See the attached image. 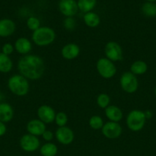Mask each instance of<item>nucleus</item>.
Here are the masks:
<instances>
[{"mask_svg": "<svg viewBox=\"0 0 156 156\" xmlns=\"http://www.w3.org/2000/svg\"><path fill=\"white\" fill-rule=\"evenodd\" d=\"M18 69L21 76L30 80L39 79L44 74L45 66L43 59L35 55H25L20 59Z\"/></svg>", "mask_w": 156, "mask_h": 156, "instance_id": "nucleus-1", "label": "nucleus"}, {"mask_svg": "<svg viewBox=\"0 0 156 156\" xmlns=\"http://www.w3.org/2000/svg\"><path fill=\"white\" fill-rule=\"evenodd\" d=\"M9 91L17 96H24L29 91L28 81L21 75H14L8 81Z\"/></svg>", "mask_w": 156, "mask_h": 156, "instance_id": "nucleus-2", "label": "nucleus"}, {"mask_svg": "<svg viewBox=\"0 0 156 156\" xmlns=\"http://www.w3.org/2000/svg\"><path fill=\"white\" fill-rule=\"evenodd\" d=\"M56 37L54 30L48 27H40L33 32L32 41L36 45L44 47L52 44Z\"/></svg>", "mask_w": 156, "mask_h": 156, "instance_id": "nucleus-3", "label": "nucleus"}, {"mask_svg": "<svg viewBox=\"0 0 156 156\" xmlns=\"http://www.w3.org/2000/svg\"><path fill=\"white\" fill-rule=\"evenodd\" d=\"M146 121L145 113L139 110H133L128 114L126 124L128 129L133 132H138L143 129Z\"/></svg>", "mask_w": 156, "mask_h": 156, "instance_id": "nucleus-4", "label": "nucleus"}, {"mask_svg": "<svg viewBox=\"0 0 156 156\" xmlns=\"http://www.w3.org/2000/svg\"><path fill=\"white\" fill-rule=\"evenodd\" d=\"M96 69L99 74L104 79H111L116 73L114 63L107 58H101L96 62Z\"/></svg>", "mask_w": 156, "mask_h": 156, "instance_id": "nucleus-5", "label": "nucleus"}, {"mask_svg": "<svg viewBox=\"0 0 156 156\" xmlns=\"http://www.w3.org/2000/svg\"><path fill=\"white\" fill-rule=\"evenodd\" d=\"M120 85L124 91L132 94L137 91L139 82L136 75L132 73L131 72H126L121 76Z\"/></svg>", "mask_w": 156, "mask_h": 156, "instance_id": "nucleus-6", "label": "nucleus"}, {"mask_svg": "<svg viewBox=\"0 0 156 156\" xmlns=\"http://www.w3.org/2000/svg\"><path fill=\"white\" fill-rule=\"evenodd\" d=\"M105 53L107 59L112 62L122 60V50L120 45L114 41L107 43L105 47Z\"/></svg>", "mask_w": 156, "mask_h": 156, "instance_id": "nucleus-7", "label": "nucleus"}, {"mask_svg": "<svg viewBox=\"0 0 156 156\" xmlns=\"http://www.w3.org/2000/svg\"><path fill=\"white\" fill-rule=\"evenodd\" d=\"M20 146L25 152H35L39 148L40 141L35 136L32 134H25L20 140Z\"/></svg>", "mask_w": 156, "mask_h": 156, "instance_id": "nucleus-8", "label": "nucleus"}, {"mask_svg": "<svg viewBox=\"0 0 156 156\" xmlns=\"http://www.w3.org/2000/svg\"><path fill=\"white\" fill-rule=\"evenodd\" d=\"M122 129L119 123L116 122H107L102 128V133L106 138L114 140L118 138L122 133Z\"/></svg>", "mask_w": 156, "mask_h": 156, "instance_id": "nucleus-9", "label": "nucleus"}, {"mask_svg": "<svg viewBox=\"0 0 156 156\" xmlns=\"http://www.w3.org/2000/svg\"><path fill=\"white\" fill-rule=\"evenodd\" d=\"M55 136L60 143L63 145H69L73 141L74 134L73 130L67 126H61L57 129Z\"/></svg>", "mask_w": 156, "mask_h": 156, "instance_id": "nucleus-10", "label": "nucleus"}, {"mask_svg": "<svg viewBox=\"0 0 156 156\" xmlns=\"http://www.w3.org/2000/svg\"><path fill=\"white\" fill-rule=\"evenodd\" d=\"M59 9L61 13L67 17H73L77 13L78 5L75 0H61Z\"/></svg>", "mask_w": 156, "mask_h": 156, "instance_id": "nucleus-11", "label": "nucleus"}, {"mask_svg": "<svg viewBox=\"0 0 156 156\" xmlns=\"http://www.w3.org/2000/svg\"><path fill=\"white\" fill-rule=\"evenodd\" d=\"M38 116L44 123H50L54 120L56 114L51 107L42 105L38 109Z\"/></svg>", "mask_w": 156, "mask_h": 156, "instance_id": "nucleus-12", "label": "nucleus"}, {"mask_svg": "<svg viewBox=\"0 0 156 156\" xmlns=\"http://www.w3.org/2000/svg\"><path fill=\"white\" fill-rule=\"evenodd\" d=\"M27 130L29 134L38 136H42L46 130L45 124L40 120H32L27 124Z\"/></svg>", "mask_w": 156, "mask_h": 156, "instance_id": "nucleus-13", "label": "nucleus"}, {"mask_svg": "<svg viewBox=\"0 0 156 156\" xmlns=\"http://www.w3.org/2000/svg\"><path fill=\"white\" fill-rule=\"evenodd\" d=\"M15 24L9 18L0 20V37H7L11 36L15 30Z\"/></svg>", "mask_w": 156, "mask_h": 156, "instance_id": "nucleus-14", "label": "nucleus"}, {"mask_svg": "<svg viewBox=\"0 0 156 156\" xmlns=\"http://www.w3.org/2000/svg\"><path fill=\"white\" fill-rule=\"evenodd\" d=\"M80 53V47L75 44H68L64 46L61 50L62 56L66 59L71 60L78 56Z\"/></svg>", "mask_w": 156, "mask_h": 156, "instance_id": "nucleus-15", "label": "nucleus"}, {"mask_svg": "<svg viewBox=\"0 0 156 156\" xmlns=\"http://www.w3.org/2000/svg\"><path fill=\"white\" fill-rule=\"evenodd\" d=\"M14 111L9 104L2 102L0 103V121L8 123L13 118Z\"/></svg>", "mask_w": 156, "mask_h": 156, "instance_id": "nucleus-16", "label": "nucleus"}, {"mask_svg": "<svg viewBox=\"0 0 156 156\" xmlns=\"http://www.w3.org/2000/svg\"><path fill=\"white\" fill-rule=\"evenodd\" d=\"M15 49L18 53L22 55H26L32 50V43L27 38H18L15 43Z\"/></svg>", "mask_w": 156, "mask_h": 156, "instance_id": "nucleus-17", "label": "nucleus"}, {"mask_svg": "<svg viewBox=\"0 0 156 156\" xmlns=\"http://www.w3.org/2000/svg\"><path fill=\"white\" fill-rule=\"evenodd\" d=\"M105 114L107 118L112 122L118 123L122 118V112L121 109L115 105H109L105 109Z\"/></svg>", "mask_w": 156, "mask_h": 156, "instance_id": "nucleus-18", "label": "nucleus"}, {"mask_svg": "<svg viewBox=\"0 0 156 156\" xmlns=\"http://www.w3.org/2000/svg\"><path fill=\"white\" fill-rule=\"evenodd\" d=\"M13 63L9 56L0 53V73H7L12 70Z\"/></svg>", "mask_w": 156, "mask_h": 156, "instance_id": "nucleus-19", "label": "nucleus"}, {"mask_svg": "<svg viewBox=\"0 0 156 156\" xmlns=\"http://www.w3.org/2000/svg\"><path fill=\"white\" fill-rule=\"evenodd\" d=\"M84 20L85 24L90 27H97L100 22V18L97 14L94 12H87L84 15Z\"/></svg>", "mask_w": 156, "mask_h": 156, "instance_id": "nucleus-20", "label": "nucleus"}, {"mask_svg": "<svg viewBox=\"0 0 156 156\" xmlns=\"http://www.w3.org/2000/svg\"><path fill=\"white\" fill-rule=\"evenodd\" d=\"M130 70H131V73L136 76V75L140 76V75H143L146 73L148 70V66H147L146 62L144 61L137 60L132 64Z\"/></svg>", "mask_w": 156, "mask_h": 156, "instance_id": "nucleus-21", "label": "nucleus"}, {"mask_svg": "<svg viewBox=\"0 0 156 156\" xmlns=\"http://www.w3.org/2000/svg\"><path fill=\"white\" fill-rule=\"evenodd\" d=\"M96 4V0H78V9L84 13L90 12L94 9Z\"/></svg>", "mask_w": 156, "mask_h": 156, "instance_id": "nucleus-22", "label": "nucleus"}, {"mask_svg": "<svg viewBox=\"0 0 156 156\" xmlns=\"http://www.w3.org/2000/svg\"><path fill=\"white\" fill-rule=\"evenodd\" d=\"M40 152L42 156H55L58 153V147L54 143H47L41 146Z\"/></svg>", "mask_w": 156, "mask_h": 156, "instance_id": "nucleus-23", "label": "nucleus"}, {"mask_svg": "<svg viewBox=\"0 0 156 156\" xmlns=\"http://www.w3.org/2000/svg\"><path fill=\"white\" fill-rule=\"evenodd\" d=\"M142 13L147 17L154 18L156 16V4L154 2H145L142 7Z\"/></svg>", "mask_w": 156, "mask_h": 156, "instance_id": "nucleus-24", "label": "nucleus"}, {"mask_svg": "<svg viewBox=\"0 0 156 156\" xmlns=\"http://www.w3.org/2000/svg\"><path fill=\"white\" fill-rule=\"evenodd\" d=\"M89 124L92 129H96V130L102 129L104 125L102 119L97 115H94L90 117V120H89Z\"/></svg>", "mask_w": 156, "mask_h": 156, "instance_id": "nucleus-25", "label": "nucleus"}, {"mask_svg": "<svg viewBox=\"0 0 156 156\" xmlns=\"http://www.w3.org/2000/svg\"><path fill=\"white\" fill-rule=\"evenodd\" d=\"M96 102L99 108H106L109 106L110 102V98L108 94H100L97 97Z\"/></svg>", "mask_w": 156, "mask_h": 156, "instance_id": "nucleus-26", "label": "nucleus"}, {"mask_svg": "<svg viewBox=\"0 0 156 156\" xmlns=\"http://www.w3.org/2000/svg\"><path fill=\"white\" fill-rule=\"evenodd\" d=\"M56 124L58 125L59 127L61 126H64L67 123V116L65 113L64 112H59L56 114L54 119Z\"/></svg>", "mask_w": 156, "mask_h": 156, "instance_id": "nucleus-27", "label": "nucleus"}, {"mask_svg": "<svg viewBox=\"0 0 156 156\" xmlns=\"http://www.w3.org/2000/svg\"><path fill=\"white\" fill-rule=\"evenodd\" d=\"M27 26L30 30H36L40 27V21L38 18H35V17H31L28 19L27 21Z\"/></svg>", "mask_w": 156, "mask_h": 156, "instance_id": "nucleus-28", "label": "nucleus"}, {"mask_svg": "<svg viewBox=\"0 0 156 156\" xmlns=\"http://www.w3.org/2000/svg\"><path fill=\"white\" fill-rule=\"evenodd\" d=\"M64 26L67 30H73L76 27V21L72 17H67L64 21Z\"/></svg>", "mask_w": 156, "mask_h": 156, "instance_id": "nucleus-29", "label": "nucleus"}, {"mask_svg": "<svg viewBox=\"0 0 156 156\" xmlns=\"http://www.w3.org/2000/svg\"><path fill=\"white\" fill-rule=\"evenodd\" d=\"M14 49H15V47L11 44H6L3 45L2 48V53H4L5 55L9 56V55H11L13 53Z\"/></svg>", "mask_w": 156, "mask_h": 156, "instance_id": "nucleus-30", "label": "nucleus"}, {"mask_svg": "<svg viewBox=\"0 0 156 156\" xmlns=\"http://www.w3.org/2000/svg\"><path fill=\"white\" fill-rule=\"evenodd\" d=\"M42 137L44 140H46V141H51L54 138V134L51 131L45 130L44 133L42 134Z\"/></svg>", "mask_w": 156, "mask_h": 156, "instance_id": "nucleus-31", "label": "nucleus"}, {"mask_svg": "<svg viewBox=\"0 0 156 156\" xmlns=\"http://www.w3.org/2000/svg\"><path fill=\"white\" fill-rule=\"evenodd\" d=\"M6 130H7V129H6V126L5 123L0 121V137L6 134Z\"/></svg>", "mask_w": 156, "mask_h": 156, "instance_id": "nucleus-32", "label": "nucleus"}, {"mask_svg": "<svg viewBox=\"0 0 156 156\" xmlns=\"http://www.w3.org/2000/svg\"><path fill=\"white\" fill-rule=\"evenodd\" d=\"M144 113H145V117H146V119L148 118L149 119L152 117V114H151V112L150 111H147Z\"/></svg>", "mask_w": 156, "mask_h": 156, "instance_id": "nucleus-33", "label": "nucleus"}, {"mask_svg": "<svg viewBox=\"0 0 156 156\" xmlns=\"http://www.w3.org/2000/svg\"><path fill=\"white\" fill-rule=\"evenodd\" d=\"M4 98V96H3V94H2V93H1V92H0V101H1V100H2V98Z\"/></svg>", "mask_w": 156, "mask_h": 156, "instance_id": "nucleus-34", "label": "nucleus"}, {"mask_svg": "<svg viewBox=\"0 0 156 156\" xmlns=\"http://www.w3.org/2000/svg\"><path fill=\"white\" fill-rule=\"evenodd\" d=\"M148 2H153L156 1V0H147Z\"/></svg>", "mask_w": 156, "mask_h": 156, "instance_id": "nucleus-35", "label": "nucleus"}, {"mask_svg": "<svg viewBox=\"0 0 156 156\" xmlns=\"http://www.w3.org/2000/svg\"><path fill=\"white\" fill-rule=\"evenodd\" d=\"M154 94H155V96H156V87H155V88H154Z\"/></svg>", "mask_w": 156, "mask_h": 156, "instance_id": "nucleus-36", "label": "nucleus"}]
</instances>
